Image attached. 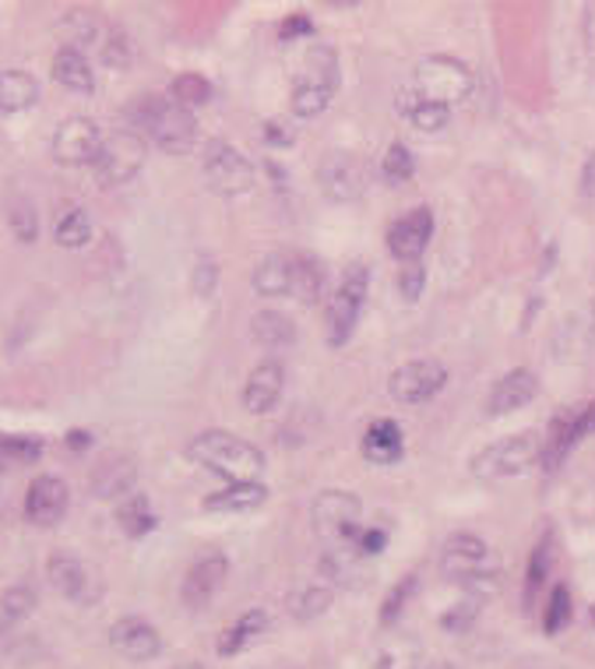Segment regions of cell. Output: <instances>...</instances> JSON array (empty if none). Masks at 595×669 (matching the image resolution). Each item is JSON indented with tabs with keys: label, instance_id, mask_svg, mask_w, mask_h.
<instances>
[{
	"label": "cell",
	"instance_id": "1",
	"mask_svg": "<svg viewBox=\"0 0 595 669\" xmlns=\"http://www.w3.org/2000/svg\"><path fill=\"white\" fill-rule=\"evenodd\" d=\"M187 458L226 475L230 483H258L264 469V455L244 437L230 434V430H204V434L187 444Z\"/></svg>",
	"mask_w": 595,
	"mask_h": 669
},
{
	"label": "cell",
	"instance_id": "2",
	"mask_svg": "<svg viewBox=\"0 0 595 669\" xmlns=\"http://www.w3.org/2000/svg\"><path fill=\"white\" fill-rule=\"evenodd\" d=\"M127 116L138 131H148V138L170 156H184V152H190V145H195V134H198L195 113L173 99L141 96V99L131 102Z\"/></svg>",
	"mask_w": 595,
	"mask_h": 669
},
{
	"label": "cell",
	"instance_id": "3",
	"mask_svg": "<svg viewBox=\"0 0 595 669\" xmlns=\"http://www.w3.org/2000/svg\"><path fill=\"white\" fill-rule=\"evenodd\" d=\"M535 458H543V441L540 434L525 430V434H511L504 441L486 444L480 455L469 458V472L475 480H486V483L515 480V475H522L535 466Z\"/></svg>",
	"mask_w": 595,
	"mask_h": 669
},
{
	"label": "cell",
	"instance_id": "4",
	"mask_svg": "<svg viewBox=\"0 0 595 669\" xmlns=\"http://www.w3.org/2000/svg\"><path fill=\"white\" fill-rule=\"evenodd\" d=\"M416 96L437 107H458L472 96V71L458 57H423L412 71Z\"/></svg>",
	"mask_w": 595,
	"mask_h": 669
},
{
	"label": "cell",
	"instance_id": "5",
	"mask_svg": "<svg viewBox=\"0 0 595 669\" xmlns=\"http://www.w3.org/2000/svg\"><path fill=\"white\" fill-rule=\"evenodd\" d=\"M338 88V57L332 47H310L307 67L293 85V113L296 116H318L329 110V102Z\"/></svg>",
	"mask_w": 595,
	"mask_h": 669
},
{
	"label": "cell",
	"instance_id": "6",
	"mask_svg": "<svg viewBox=\"0 0 595 669\" xmlns=\"http://www.w3.org/2000/svg\"><path fill=\"white\" fill-rule=\"evenodd\" d=\"M360 518L363 504L349 490H324V494H318L314 508H310V525L329 546H349L360 540Z\"/></svg>",
	"mask_w": 595,
	"mask_h": 669
},
{
	"label": "cell",
	"instance_id": "7",
	"mask_svg": "<svg viewBox=\"0 0 595 669\" xmlns=\"http://www.w3.org/2000/svg\"><path fill=\"white\" fill-rule=\"evenodd\" d=\"M370 289V268L349 264L338 278V289L329 300V346H346L360 321V310Z\"/></svg>",
	"mask_w": 595,
	"mask_h": 669
},
{
	"label": "cell",
	"instance_id": "8",
	"mask_svg": "<svg viewBox=\"0 0 595 669\" xmlns=\"http://www.w3.org/2000/svg\"><path fill=\"white\" fill-rule=\"evenodd\" d=\"M204 181L222 198H240L255 187V170L233 145L212 141L204 148Z\"/></svg>",
	"mask_w": 595,
	"mask_h": 669
},
{
	"label": "cell",
	"instance_id": "9",
	"mask_svg": "<svg viewBox=\"0 0 595 669\" xmlns=\"http://www.w3.org/2000/svg\"><path fill=\"white\" fill-rule=\"evenodd\" d=\"M141 162H145V138L138 131H121L102 141L92 170L102 187H116V184H127L141 170Z\"/></svg>",
	"mask_w": 595,
	"mask_h": 669
},
{
	"label": "cell",
	"instance_id": "10",
	"mask_svg": "<svg viewBox=\"0 0 595 669\" xmlns=\"http://www.w3.org/2000/svg\"><path fill=\"white\" fill-rule=\"evenodd\" d=\"M448 384V370L437 360H412L401 363L388 377V395L401 406H423Z\"/></svg>",
	"mask_w": 595,
	"mask_h": 669
},
{
	"label": "cell",
	"instance_id": "11",
	"mask_svg": "<svg viewBox=\"0 0 595 669\" xmlns=\"http://www.w3.org/2000/svg\"><path fill=\"white\" fill-rule=\"evenodd\" d=\"M486 568H494V563H489V549L480 535H472V532L448 535V543H444V549H441V574L448 578V582L462 589L475 574H483Z\"/></svg>",
	"mask_w": 595,
	"mask_h": 669
},
{
	"label": "cell",
	"instance_id": "12",
	"mask_svg": "<svg viewBox=\"0 0 595 669\" xmlns=\"http://www.w3.org/2000/svg\"><path fill=\"white\" fill-rule=\"evenodd\" d=\"M102 131L96 121L88 116H71L53 134V159L64 162V166H85V162H96L99 148H102Z\"/></svg>",
	"mask_w": 595,
	"mask_h": 669
},
{
	"label": "cell",
	"instance_id": "13",
	"mask_svg": "<svg viewBox=\"0 0 595 669\" xmlns=\"http://www.w3.org/2000/svg\"><path fill=\"white\" fill-rule=\"evenodd\" d=\"M318 184L324 198L332 201H356L367 187V166L352 152H329L318 170Z\"/></svg>",
	"mask_w": 595,
	"mask_h": 669
},
{
	"label": "cell",
	"instance_id": "14",
	"mask_svg": "<svg viewBox=\"0 0 595 669\" xmlns=\"http://www.w3.org/2000/svg\"><path fill=\"white\" fill-rule=\"evenodd\" d=\"M430 236H434V212H430L426 205L412 208V212H406V215H398L388 226V250H392V258H398L401 264L420 261V255L430 244Z\"/></svg>",
	"mask_w": 595,
	"mask_h": 669
},
{
	"label": "cell",
	"instance_id": "15",
	"mask_svg": "<svg viewBox=\"0 0 595 669\" xmlns=\"http://www.w3.org/2000/svg\"><path fill=\"white\" fill-rule=\"evenodd\" d=\"M226 571H230V560L222 554H204L190 563V571L184 574V585H181V599L187 609H204L212 603V596L219 592V585L226 582Z\"/></svg>",
	"mask_w": 595,
	"mask_h": 669
},
{
	"label": "cell",
	"instance_id": "16",
	"mask_svg": "<svg viewBox=\"0 0 595 669\" xmlns=\"http://www.w3.org/2000/svg\"><path fill=\"white\" fill-rule=\"evenodd\" d=\"M67 483L57 480V475H39V480H33V486H28L25 494V518L33 525H42L50 529L64 518L67 511Z\"/></svg>",
	"mask_w": 595,
	"mask_h": 669
},
{
	"label": "cell",
	"instance_id": "17",
	"mask_svg": "<svg viewBox=\"0 0 595 669\" xmlns=\"http://www.w3.org/2000/svg\"><path fill=\"white\" fill-rule=\"evenodd\" d=\"M110 645L121 652L124 659H131V662H148V659H156L159 652H162V637H159V631L148 620L124 617V620H116L113 628H110Z\"/></svg>",
	"mask_w": 595,
	"mask_h": 669
},
{
	"label": "cell",
	"instance_id": "18",
	"mask_svg": "<svg viewBox=\"0 0 595 669\" xmlns=\"http://www.w3.org/2000/svg\"><path fill=\"white\" fill-rule=\"evenodd\" d=\"M535 392H540V381H535L532 370H525V367L508 370V374H504V377L494 384V392H489L486 412H489V416H508V412H515V409L529 406V401L535 398Z\"/></svg>",
	"mask_w": 595,
	"mask_h": 669
},
{
	"label": "cell",
	"instance_id": "19",
	"mask_svg": "<svg viewBox=\"0 0 595 669\" xmlns=\"http://www.w3.org/2000/svg\"><path fill=\"white\" fill-rule=\"evenodd\" d=\"M282 384H286V370H282V363H275V360L258 363L255 374H250L244 384V409L255 412V416L272 412L282 398Z\"/></svg>",
	"mask_w": 595,
	"mask_h": 669
},
{
	"label": "cell",
	"instance_id": "20",
	"mask_svg": "<svg viewBox=\"0 0 595 669\" xmlns=\"http://www.w3.org/2000/svg\"><path fill=\"white\" fill-rule=\"evenodd\" d=\"M582 412L585 406H571V409H563L557 412V420L549 423V437L543 441V466L546 472H557L563 466V458L571 455V448L578 441H582Z\"/></svg>",
	"mask_w": 595,
	"mask_h": 669
},
{
	"label": "cell",
	"instance_id": "21",
	"mask_svg": "<svg viewBox=\"0 0 595 669\" xmlns=\"http://www.w3.org/2000/svg\"><path fill=\"white\" fill-rule=\"evenodd\" d=\"M47 574H50V582L61 589L67 599L88 603V599L96 596V592H92V578H88L85 563L74 560L71 554H53L50 563H47Z\"/></svg>",
	"mask_w": 595,
	"mask_h": 669
},
{
	"label": "cell",
	"instance_id": "22",
	"mask_svg": "<svg viewBox=\"0 0 595 669\" xmlns=\"http://www.w3.org/2000/svg\"><path fill=\"white\" fill-rule=\"evenodd\" d=\"M363 458L370 466H392L401 458V426L395 420H374L360 441Z\"/></svg>",
	"mask_w": 595,
	"mask_h": 669
},
{
	"label": "cell",
	"instance_id": "23",
	"mask_svg": "<svg viewBox=\"0 0 595 669\" xmlns=\"http://www.w3.org/2000/svg\"><path fill=\"white\" fill-rule=\"evenodd\" d=\"M268 500V486L264 483H230L226 490H215V494L204 497V511H222V515H244L255 511Z\"/></svg>",
	"mask_w": 595,
	"mask_h": 669
},
{
	"label": "cell",
	"instance_id": "24",
	"mask_svg": "<svg viewBox=\"0 0 595 669\" xmlns=\"http://www.w3.org/2000/svg\"><path fill=\"white\" fill-rule=\"evenodd\" d=\"M53 78L64 88H71V92H92L96 88L92 64H88L85 53L74 47H61L53 53Z\"/></svg>",
	"mask_w": 595,
	"mask_h": 669
},
{
	"label": "cell",
	"instance_id": "25",
	"mask_svg": "<svg viewBox=\"0 0 595 669\" xmlns=\"http://www.w3.org/2000/svg\"><path fill=\"white\" fill-rule=\"evenodd\" d=\"M268 628V614L264 609H247L244 617H236L226 631L219 637V656H236V652H244L247 645H255L258 637L264 634Z\"/></svg>",
	"mask_w": 595,
	"mask_h": 669
},
{
	"label": "cell",
	"instance_id": "26",
	"mask_svg": "<svg viewBox=\"0 0 595 669\" xmlns=\"http://www.w3.org/2000/svg\"><path fill=\"white\" fill-rule=\"evenodd\" d=\"M134 475H138V469H134L131 458L113 455V458H107V462L96 469L92 490H96L99 497H131Z\"/></svg>",
	"mask_w": 595,
	"mask_h": 669
},
{
	"label": "cell",
	"instance_id": "27",
	"mask_svg": "<svg viewBox=\"0 0 595 669\" xmlns=\"http://www.w3.org/2000/svg\"><path fill=\"white\" fill-rule=\"evenodd\" d=\"M255 289L261 296H286L293 293V255L275 250L255 268Z\"/></svg>",
	"mask_w": 595,
	"mask_h": 669
},
{
	"label": "cell",
	"instance_id": "28",
	"mask_svg": "<svg viewBox=\"0 0 595 669\" xmlns=\"http://www.w3.org/2000/svg\"><path fill=\"white\" fill-rule=\"evenodd\" d=\"M39 85L28 71H0V113H22L36 107Z\"/></svg>",
	"mask_w": 595,
	"mask_h": 669
},
{
	"label": "cell",
	"instance_id": "29",
	"mask_svg": "<svg viewBox=\"0 0 595 669\" xmlns=\"http://www.w3.org/2000/svg\"><path fill=\"white\" fill-rule=\"evenodd\" d=\"M250 335H255V342H261L264 349H282L296 338V329H293V318L282 314V310H261V314H255V321H250Z\"/></svg>",
	"mask_w": 595,
	"mask_h": 669
},
{
	"label": "cell",
	"instance_id": "30",
	"mask_svg": "<svg viewBox=\"0 0 595 669\" xmlns=\"http://www.w3.org/2000/svg\"><path fill=\"white\" fill-rule=\"evenodd\" d=\"M116 522H121V529L131 535V540H138V535H148L159 525V518H156L152 504H148L145 494H131L121 500V508H116Z\"/></svg>",
	"mask_w": 595,
	"mask_h": 669
},
{
	"label": "cell",
	"instance_id": "31",
	"mask_svg": "<svg viewBox=\"0 0 595 669\" xmlns=\"http://www.w3.org/2000/svg\"><path fill=\"white\" fill-rule=\"evenodd\" d=\"M324 289V268L314 255H293V293L303 303H318Z\"/></svg>",
	"mask_w": 595,
	"mask_h": 669
},
{
	"label": "cell",
	"instance_id": "32",
	"mask_svg": "<svg viewBox=\"0 0 595 669\" xmlns=\"http://www.w3.org/2000/svg\"><path fill=\"white\" fill-rule=\"evenodd\" d=\"M36 609V592L28 585H11L0 592V634H8L14 623H22Z\"/></svg>",
	"mask_w": 595,
	"mask_h": 669
},
{
	"label": "cell",
	"instance_id": "33",
	"mask_svg": "<svg viewBox=\"0 0 595 669\" xmlns=\"http://www.w3.org/2000/svg\"><path fill=\"white\" fill-rule=\"evenodd\" d=\"M57 244L67 247V250H78L85 247L88 240H92V219H88L85 208H71V212H64L61 219H57Z\"/></svg>",
	"mask_w": 595,
	"mask_h": 669
},
{
	"label": "cell",
	"instance_id": "34",
	"mask_svg": "<svg viewBox=\"0 0 595 669\" xmlns=\"http://www.w3.org/2000/svg\"><path fill=\"white\" fill-rule=\"evenodd\" d=\"M401 110H406V116L416 124V131H426V134H437L448 127L451 121V110L448 107H437V102H426L416 96L412 102H401Z\"/></svg>",
	"mask_w": 595,
	"mask_h": 669
},
{
	"label": "cell",
	"instance_id": "35",
	"mask_svg": "<svg viewBox=\"0 0 595 669\" xmlns=\"http://www.w3.org/2000/svg\"><path fill=\"white\" fill-rule=\"evenodd\" d=\"M212 82L201 78V74H176L173 85H170V99L181 102V107H204L208 99H212Z\"/></svg>",
	"mask_w": 595,
	"mask_h": 669
},
{
	"label": "cell",
	"instance_id": "36",
	"mask_svg": "<svg viewBox=\"0 0 595 669\" xmlns=\"http://www.w3.org/2000/svg\"><path fill=\"white\" fill-rule=\"evenodd\" d=\"M549 578V535H543L540 546L529 554V568H525V606L535 603V596L543 592Z\"/></svg>",
	"mask_w": 595,
	"mask_h": 669
},
{
	"label": "cell",
	"instance_id": "37",
	"mask_svg": "<svg viewBox=\"0 0 595 669\" xmlns=\"http://www.w3.org/2000/svg\"><path fill=\"white\" fill-rule=\"evenodd\" d=\"M416 592H420V578L416 574H401L398 582L388 589V596H384V603H381V623L384 628L401 617V609H406V603L416 596Z\"/></svg>",
	"mask_w": 595,
	"mask_h": 669
},
{
	"label": "cell",
	"instance_id": "38",
	"mask_svg": "<svg viewBox=\"0 0 595 669\" xmlns=\"http://www.w3.org/2000/svg\"><path fill=\"white\" fill-rule=\"evenodd\" d=\"M329 606H332V589H324V585H307L303 592L289 596V614L296 620H314Z\"/></svg>",
	"mask_w": 595,
	"mask_h": 669
},
{
	"label": "cell",
	"instance_id": "39",
	"mask_svg": "<svg viewBox=\"0 0 595 669\" xmlns=\"http://www.w3.org/2000/svg\"><path fill=\"white\" fill-rule=\"evenodd\" d=\"M381 173H384V181L388 184H406L409 176L416 173V159H412V152L401 141H395V145H388V152H384V159H381Z\"/></svg>",
	"mask_w": 595,
	"mask_h": 669
},
{
	"label": "cell",
	"instance_id": "40",
	"mask_svg": "<svg viewBox=\"0 0 595 669\" xmlns=\"http://www.w3.org/2000/svg\"><path fill=\"white\" fill-rule=\"evenodd\" d=\"M571 623V589L568 585H557L554 596H549L546 606V617H543V631L546 634H557Z\"/></svg>",
	"mask_w": 595,
	"mask_h": 669
},
{
	"label": "cell",
	"instance_id": "41",
	"mask_svg": "<svg viewBox=\"0 0 595 669\" xmlns=\"http://www.w3.org/2000/svg\"><path fill=\"white\" fill-rule=\"evenodd\" d=\"M0 455L11 458V462H36L42 455V441L22 434H0Z\"/></svg>",
	"mask_w": 595,
	"mask_h": 669
},
{
	"label": "cell",
	"instance_id": "42",
	"mask_svg": "<svg viewBox=\"0 0 595 669\" xmlns=\"http://www.w3.org/2000/svg\"><path fill=\"white\" fill-rule=\"evenodd\" d=\"M416 659H420V648L409 645V642H388L381 648L377 666L381 669H412Z\"/></svg>",
	"mask_w": 595,
	"mask_h": 669
},
{
	"label": "cell",
	"instance_id": "43",
	"mask_svg": "<svg viewBox=\"0 0 595 669\" xmlns=\"http://www.w3.org/2000/svg\"><path fill=\"white\" fill-rule=\"evenodd\" d=\"M475 617H480V599H462V603H455L448 614L441 617V628L444 631H455V634H462L469 631Z\"/></svg>",
	"mask_w": 595,
	"mask_h": 669
},
{
	"label": "cell",
	"instance_id": "44",
	"mask_svg": "<svg viewBox=\"0 0 595 669\" xmlns=\"http://www.w3.org/2000/svg\"><path fill=\"white\" fill-rule=\"evenodd\" d=\"M423 289H426V268L420 261H412V264L401 268V272H398V293L406 296V300H420Z\"/></svg>",
	"mask_w": 595,
	"mask_h": 669
},
{
	"label": "cell",
	"instance_id": "45",
	"mask_svg": "<svg viewBox=\"0 0 595 669\" xmlns=\"http://www.w3.org/2000/svg\"><path fill=\"white\" fill-rule=\"evenodd\" d=\"M314 33V22H310V14H289L286 22L278 25V39L282 42H293V39H303Z\"/></svg>",
	"mask_w": 595,
	"mask_h": 669
},
{
	"label": "cell",
	"instance_id": "46",
	"mask_svg": "<svg viewBox=\"0 0 595 669\" xmlns=\"http://www.w3.org/2000/svg\"><path fill=\"white\" fill-rule=\"evenodd\" d=\"M215 282H219V268H215L212 261H201V264L195 268V293H198V296H212Z\"/></svg>",
	"mask_w": 595,
	"mask_h": 669
},
{
	"label": "cell",
	"instance_id": "47",
	"mask_svg": "<svg viewBox=\"0 0 595 669\" xmlns=\"http://www.w3.org/2000/svg\"><path fill=\"white\" fill-rule=\"evenodd\" d=\"M384 543H388V532L384 529H363L360 540H356V549H360L363 557H374V554H381Z\"/></svg>",
	"mask_w": 595,
	"mask_h": 669
},
{
	"label": "cell",
	"instance_id": "48",
	"mask_svg": "<svg viewBox=\"0 0 595 669\" xmlns=\"http://www.w3.org/2000/svg\"><path fill=\"white\" fill-rule=\"evenodd\" d=\"M11 222H14V233H18V240H25V244H28V240H36V230H39V226H36V215L28 212L25 205L11 215Z\"/></svg>",
	"mask_w": 595,
	"mask_h": 669
},
{
	"label": "cell",
	"instance_id": "49",
	"mask_svg": "<svg viewBox=\"0 0 595 669\" xmlns=\"http://www.w3.org/2000/svg\"><path fill=\"white\" fill-rule=\"evenodd\" d=\"M264 138L272 141V145H289L293 134H289V127L282 124V121H268V124H264Z\"/></svg>",
	"mask_w": 595,
	"mask_h": 669
},
{
	"label": "cell",
	"instance_id": "50",
	"mask_svg": "<svg viewBox=\"0 0 595 669\" xmlns=\"http://www.w3.org/2000/svg\"><path fill=\"white\" fill-rule=\"evenodd\" d=\"M88 444H92V434H88V430H71V434H67V448L71 451H85Z\"/></svg>",
	"mask_w": 595,
	"mask_h": 669
},
{
	"label": "cell",
	"instance_id": "51",
	"mask_svg": "<svg viewBox=\"0 0 595 669\" xmlns=\"http://www.w3.org/2000/svg\"><path fill=\"white\" fill-rule=\"evenodd\" d=\"M578 430H582V441L595 434V401H588V406H585V412H582V426H578Z\"/></svg>",
	"mask_w": 595,
	"mask_h": 669
},
{
	"label": "cell",
	"instance_id": "52",
	"mask_svg": "<svg viewBox=\"0 0 595 669\" xmlns=\"http://www.w3.org/2000/svg\"><path fill=\"white\" fill-rule=\"evenodd\" d=\"M592 620H595V606H592Z\"/></svg>",
	"mask_w": 595,
	"mask_h": 669
}]
</instances>
